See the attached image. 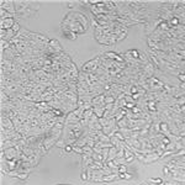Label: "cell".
Masks as SVG:
<instances>
[{"instance_id": "1", "label": "cell", "mask_w": 185, "mask_h": 185, "mask_svg": "<svg viewBox=\"0 0 185 185\" xmlns=\"http://www.w3.org/2000/svg\"><path fill=\"white\" fill-rule=\"evenodd\" d=\"M60 26L66 27V29H68L72 32H75L77 35H81V33L86 32V29L79 22L77 15H75V11L67 14V15L64 16V19H63V21H62Z\"/></svg>"}, {"instance_id": "2", "label": "cell", "mask_w": 185, "mask_h": 185, "mask_svg": "<svg viewBox=\"0 0 185 185\" xmlns=\"http://www.w3.org/2000/svg\"><path fill=\"white\" fill-rule=\"evenodd\" d=\"M101 66V57L98 56L93 59H90L86 63H84L83 68H81V72L85 73V74H90V73H95L96 69Z\"/></svg>"}, {"instance_id": "3", "label": "cell", "mask_w": 185, "mask_h": 185, "mask_svg": "<svg viewBox=\"0 0 185 185\" xmlns=\"http://www.w3.org/2000/svg\"><path fill=\"white\" fill-rule=\"evenodd\" d=\"M0 9H4L5 11L12 14V15H16V8L14 0H1L0 1Z\"/></svg>"}, {"instance_id": "4", "label": "cell", "mask_w": 185, "mask_h": 185, "mask_svg": "<svg viewBox=\"0 0 185 185\" xmlns=\"http://www.w3.org/2000/svg\"><path fill=\"white\" fill-rule=\"evenodd\" d=\"M16 24L15 19H5V20H0V27L1 30H10L12 29V26Z\"/></svg>"}, {"instance_id": "5", "label": "cell", "mask_w": 185, "mask_h": 185, "mask_svg": "<svg viewBox=\"0 0 185 185\" xmlns=\"http://www.w3.org/2000/svg\"><path fill=\"white\" fill-rule=\"evenodd\" d=\"M48 46L51 47V48H53L54 51H56V53H62V52H64V51H63V48H62L60 43L58 42V41H57L56 38H51V40H50Z\"/></svg>"}, {"instance_id": "6", "label": "cell", "mask_w": 185, "mask_h": 185, "mask_svg": "<svg viewBox=\"0 0 185 185\" xmlns=\"http://www.w3.org/2000/svg\"><path fill=\"white\" fill-rule=\"evenodd\" d=\"M60 31H62V33H63V36L66 38H68V40H75V38L78 37V35L75 32L69 31V30L66 29V27H63V26H60Z\"/></svg>"}, {"instance_id": "7", "label": "cell", "mask_w": 185, "mask_h": 185, "mask_svg": "<svg viewBox=\"0 0 185 185\" xmlns=\"http://www.w3.org/2000/svg\"><path fill=\"white\" fill-rule=\"evenodd\" d=\"M135 158H136L135 153H133L128 147H125V159H126V162H127V163H131Z\"/></svg>"}, {"instance_id": "8", "label": "cell", "mask_w": 185, "mask_h": 185, "mask_svg": "<svg viewBox=\"0 0 185 185\" xmlns=\"http://www.w3.org/2000/svg\"><path fill=\"white\" fill-rule=\"evenodd\" d=\"M116 157H117V149H116V147H111L110 148V152H109V157H107V161L106 162L114 161Z\"/></svg>"}, {"instance_id": "9", "label": "cell", "mask_w": 185, "mask_h": 185, "mask_svg": "<svg viewBox=\"0 0 185 185\" xmlns=\"http://www.w3.org/2000/svg\"><path fill=\"white\" fill-rule=\"evenodd\" d=\"M176 79L180 81V83H184L185 81V72H180L179 74L176 75Z\"/></svg>"}, {"instance_id": "10", "label": "cell", "mask_w": 185, "mask_h": 185, "mask_svg": "<svg viewBox=\"0 0 185 185\" xmlns=\"http://www.w3.org/2000/svg\"><path fill=\"white\" fill-rule=\"evenodd\" d=\"M123 173H127V164H123V166L119 167V174H123Z\"/></svg>"}, {"instance_id": "11", "label": "cell", "mask_w": 185, "mask_h": 185, "mask_svg": "<svg viewBox=\"0 0 185 185\" xmlns=\"http://www.w3.org/2000/svg\"><path fill=\"white\" fill-rule=\"evenodd\" d=\"M19 179H21V180H26L27 178H29V174L27 173H19Z\"/></svg>"}, {"instance_id": "12", "label": "cell", "mask_w": 185, "mask_h": 185, "mask_svg": "<svg viewBox=\"0 0 185 185\" xmlns=\"http://www.w3.org/2000/svg\"><path fill=\"white\" fill-rule=\"evenodd\" d=\"M64 150L67 153H71L72 150H73V145H67L66 147H64Z\"/></svg>"}]
</instances>
